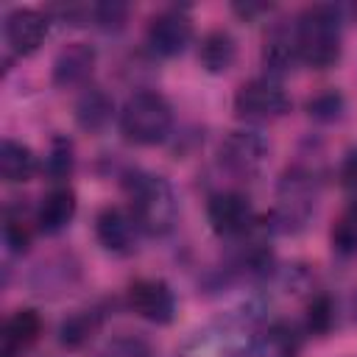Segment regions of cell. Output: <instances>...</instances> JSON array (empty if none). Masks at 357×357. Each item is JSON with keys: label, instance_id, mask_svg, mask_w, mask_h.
<instances>
[{"label": "cell", "instance_id": "obj_32", "mask_svg": "<svg viewBox=\"0 0 357 357\" xmlns=\"http://www.w3.org/2000/svg\"><path fill=\"white\" fill-rule=\"evenodd\" d=\"M349 312H351V318L357 321V287H354L351 296H349Z\"/></svg>", "mask_w": 357, "mask_h": 357}, {"label": "cell", "instance_id": "obj_20", "mask_svg": "<svg viewBox=\"0 0 357 357\" xmlns=\"http://www.w3.org/2000/svg\"><path fill=\"white\" fill-rule=\"evenodd\" d=\"M39 173V159L31 145L6 137L0 142V176L8 184H25Z\"/></svg>", "mask_w": 357, "mask_h": 357}, {"label": "cell", "instance_id": "obj_5", "mask_svg": "<svg viewBox=\"0 0 357 357\" xmlns=\"http://www.w3.org/2000/svg\"><path fill=\"white\" fill-rule=\"evenodd\" d=\"M271 156V142L262 137L257 128H237L229 131L218 148V162L220 167L240 181H254Z\"/></svg>", "mask_w": 357, "mask_h": 357}, {"label": "cell", "instance_id": "obj_7", "mask_svg": "<svg viewBox=\"0 0 357 357\" xmlns=\"http://www.w3.org/2000/svg\"><path fill=\"white\" fill-rule=\"evenodd\" d=\"M206 220L218 237L240 240L254 231L257 212L248 195H243L240 190H220V192H212L206 201Z\"/></svg>", "mask_w": 357, "mask_h": 357}, {"label": "cell", "instance_id": "obj_31", "mask_svg": "<svg viewBox=\"0 0 357 357\" xmlns=\"http://www.w3.org/2000/svg\"><path fill=\"white\" fill-rule=\"evenodd\" d=\"M234 11L240 14V17H254V14H262V11H271V6H265V3H259V6H254V3H245V6H234Z\"/></svg>", "mask_w": 357, "mask_h": 357}, {"label": "cell", "instance_id": "obj_4", "mask_svg": "<svg viewBox=\"0 0 357 357\" xmlns=\"http://www.w3.org/2000/svg\"><path fill=\"white\" fill-rule=\"evenodd\" d=\"M315 201H318V170L296 162L290 165L276 187V206L271 215V226L276 231H298L307 226L310 215L315 212Z\"/></svg>", "mask_w": 357, "mask_h": 357}, {"label": "cell", "instance_id": "obj_8", "mask_svg": "<svg viewBox=\"0 0 357 357\" xmlns=\"http://www.w3.org/2000/svg\"><path fill=\"white\" fill-rule=\"evenodd\" d=\"M251 335L243 318H226L206 329H198L184 346L187 357H248Z\"/></svg>", "mask_w": 357, "mask_h": 357}, {"label": "cell", "instance_id": "obj_17", "mask_svg": "<svg viewBox=\"0 0 357 357\" xmlns=\"http://www.w3.org/2000/svg\"><path fill=\"white\" fill-rule=\"evenodd\" d=\"M42 335V318L36 310H14L0 329V357H22Z\"/></svg>", "mask_w": 357, "mask_h": 357}, {"label": "cell", "instance_id": "obj_30", "mask_svg": "<svg viewBox=\"0 0 357 357\" xmlns=\"http://www.w3.org/2000/svg\"><path fill=\"white\" fill-rule=\"evenodd\" d=\"M337 178H340V184L346 190H357V148H349L346 156L340 159Z\"/></svg>", "mask_w": 357, "mask_h": 357}, {"label": "cell", "instance_id": "obj_21", "mask_svg": "<svg viewBox=\"0 0 357 357\" xmlns=\"http://www.w3.org/2000/svg\"><path fill=\"white\" fill-rule=\"evenodd\" d=\"M103 318H106L103 307H84V310H75L73 315H67V318L59 324V343H61L64 349H70V351L86 346V343L98 335V329L103 326Z\"/></svg>", "mask_w": 357, "mask_h": 357}, {"label": "cell", "instance_id": "obj_24", "mask_svg": "<svg viewBox=\"0 0 357 357\" xmlns=\"http://www.w3.org/2000/svg\"><path fill=\"white\" fill-rule=\"evenodd\" d=\"M75 170V145L70 137L64 134H56L50 139V148H47V156H45V173L50 181L56 184H64Z\"/></svg>", "mask_w": 357, "mask_h": 357}, {"label": "cell", "instance_id": "obj_13", "mask_svg": "<svg viewBox=\"0 0 357 357\" xmlns=\"http://www.w3.org/2000/svg\"><path fill=\"white\" fill-rule=\"evenodd\" d=\"M95 61H98V53L89 42H67L56 59H53V67H50V81L53 86L59 89H75V86H89V75L95 70Z\"/></svg>", "mask_w": 357, "mask_h": 357}, {"label": "cell", "instance_id": "obj_3", "mask_svg": "<svg viewBox=\"0 0 357 357\" xmlns=\"http://www.w3.org/2000/svg\"><path fill=\"white\" fill-rule=\"evenodd\" d=\"M120 134L131 145H159L173 131V106L156 89H137L120 109Z\"/></svg>", "mask_w": 357, "mask_h": 357}, {"label": "cell", "instance_id": "obj_29", "mask_svg": "<svg viewBox=\"0 0 357 357\" xmlns=\"http://www.w3.org/2000/svg\"><path fill=\"white\" fill-rule=\"evenodd\" d=\"M89 20H92V25H98L103 31H120V28H126L128 6L126 3H95V6H89Z\"/></svg>", "mask_w": 357, "mask_h": 357}, {"label": "cell", "instance_id": "obj_6", "mask_svg": "<svg viewBox=\"0 0 357 357\" xmlns=\"http://www.w3.org/2000/svg\"><path fill=\"white\" fill-rule=\"evenodd\" d=\"M290 112V95L282 89L279 81L268 78H251L240 84L234 92V114L245 123H271Z\"/></svg>", "mask_w": 357, "mask_h": 357}, {"label": "cell", "instance_id": "obj_22", "mask_svg": "<svg viewBox=\"0 0 357 357\" xmlns=\"http://www.w3.org/2000/svg\"><path fill=\"white\" fill-rule=\"evenodd\" d=\"M237 59V42L226 28H215L209 33H204L201 45H198V61L206 73L220 75L226 73Z\"/></svg>", "mask_w": 357, "mask_h": 357}, {"label": "cell", "instance_id": "obj_27", "mask_svg": "<svg viewBox=\"0 0 357 357\" xmlns=\"http://www.w3.org/2000/svg\"><path fill=\"white\" fill-rule=\"evenodd\" d=\"M346 112V98L337 92V89H324V92H315L310 100H307V114L318 123H335L340 120Z\"/></svg>", "mask_w": 357, "mask_h": 357}, {"label": "cell", "instance_id": "obj_14", "mask_svg": "<svg viewBox=\"0 0 357 357\" xmlns=\"http://www.w3.org/2000/svg\"><path fill=\"white\" fill-rule=\"evenodd\" d=\"M78 279H81V265H78V259H75L73 254H53V257L42 259V262L33 268L28 284H31V290H33L36 296L53 298V296H61V293H67L70 287H75Z\"/></svg>", "mask_w": 357, "mask_h": 357}, {"label": "cell", "instance_id": "obj_18", "mask_svg": "<svg viewBox=\"0 0 357 357\" xmlns=\"http://www.w3.org/2000/svg\"><path fill=\"white\" fill-rule=\"evenodd\" d=\"M298 61V53H296V36H293V22L287 25L284 20L273 22L265 36H262V67L271 73V75H279V73H287L293 70V64Z\"/></svg>", "mask_w": 357, "mask_h": 357}, {"label": "cell", "instance_id": "obj_25", "mask_svg": "<svg viewBox=\"0 0 357 357\" xmlns=\"http://www.w3.org/2000/svg\"><path fill=\"white\" fill-rule=\"evenodd\" d=\"M329 243L337 254L343 257H351L357 254V201H351L332 223V231H329Z\"/></svg>", "mask_w": 357, "mask_h": 357}, {"label": "cell", "instance_id": "obj_1", "mask_svg": "<svg viewBox=\"0 0 357 357\" xmlns=\"http://www.w3.org/2000/svg\"><path fill=\"white\" fill-rule=\"evenodd\" d=\"M296 53L312 70H329L343 50V8L332 3L307 6L293 20Z\"/></svg>", "mask_w": 357, "mask_h": 357}, {"label": "cell", "instance_id": "obj_9", "mask_svg": "<svg viewBox=\"0 0 357 357\" xmlns=\"http://www.w3.org/2000/svg\"><path fill=\"white\" fill-rule=\"evenodd\" d=\"M192 42V17L187 8L170 6L156 11L145 28V45L159 59H173Z\"/></svg>", "mask_w": 357, "mask_h": 357}, {"label": "cell", "instance_id": "obj_26", "mask_svg": "<svg viewBox=\"0 0 357 357\" xmlns=\"http://www.w3.org/2000/svg\"><path fill=\"white\" fill-rule=\"evenodd\" d=\"M335 318H337L335 315V301L326 293H318V296L310 298L307 315H304V326H307L310 335H318V337L329 335L332 326H335Z\"/></svg>", "mask_w": 357, "mask_h": 357}, {"label": "cell", "instance_id": "obj_11", "mask_svg": "<svg viewBox=\"0 0 357 357\" xmlns=\"http://www.w3.org/2000/svg\"><path fill=\"white\" fill-rule=\"evenodd\" d=\"M139 226L128 209L120 206H103L95 215V240L98 245L112 257H128L137 251Z\"/></svg>", "mask_w": 357, "mask_h": 357}, {"label": "cell", "instance_id": "obj_15", "mask_svg": "<svg viewBox=\"0 0 357 357\" xmlns=\"http://www.w3.org/2000/svg\"><path fill=\"white\" fill-rule=\"evenodd\" d=\"M304 335L290 321H271L251 335L248 357H301Z\"/></svg>", "mask_w": 357, "mask_h": 357}, {"label": "cell", "instance_id": "obj_28", "mask_svg": "<svg viewBox=\"0 0 357 357\" xmlns=\"http://www.w3.org/2000/svg\"><path fill=\"white\" fill-rule=\"evenodd\" d=\"M95 357H151V343L139 335H117Z\"/></svg>", "mask_w": 357, "mask_h": 357}, {"label": "cell", "instance_id": "obj_10", "mask_svg": "<svg viewBox=\"0 0 357 357\" xmlns=\"http://www.w3.org/2000/svg\"><path fill=\"white\" fill-rule=\"evenodd\" d=\"M126 304L134 315L151 324H170L176 318V293L165 279L156 276L134 279L126 290Z\"/></svg>", "mask_w": 357, "mask_h": 357}, {"label": "cell", "instance_id": "obj_12", "mask_svg": "<svg viewBox=\"0 0 357 357\" xmlns=\"http://www.w3.org/2000/svg\"><path fill=\"white\" fill-rule=\"evenodd\" d=\"M50 31V20L39 8H11L3 20L6 45L17 56H31L42 47L45 36Z\"/></svg>", "mask_w": 357, "mask_h": 357}, {"label": "cell", "instance_id": "obj_19", "mask_svg": "<svg viewBox=\"0 0 357 357\" xmlns=\"http://www.w3.org/2000/svg\"><path fill=\"white\" fill-rule=\"evenodd\" d=\"M114 117V100L103 86H84L75 98V123L86 134L103 131Z\"/></svg>", "mask_w": 357, "mask_h": 357}, {"label": "cell", "instance_id": "obj_16", "mask_svg": "<svg viewBox=\"0 0 357 357\" xmlns=\"http://www.w3.org/2000/svg\"><path fill=\"white\" fill-rule=\"evenodd\" d=\"M78 212V198H75V190L67 187V184H56L53 190H47L33 212V220H36V231L39 234H47V237H56L61 234L73 218Z\"/></svg>", "mask_w": 357, "mask_h": 357}, {"label": "cell", "instance_id": "obj_2", "mask_svg": "<svg viewBox=\"0 0 357 357\" xmlns=\"http://www.w3.org/2000/svg\"><path fill=\"white\" fill-rule=\"evenodd\" d=\"M123 184L128 195V212L134 215L139 231L151 237H162L176 226L178 198L165 176L148 170H128Z\"/></svg>", "mask_w": 357, "mask_h": 357}, {"label": "cell", "instance_id": "obj_23", "mask_svg": "<svg viewBox=\"0 0 357 357\" xmlns=\"http://www.w3.org/2000/svg\"><path fill=\"white\" fill-rule=\"evenodd\" d=\"M33 231H36V220L33 215L25 212L22 201H14L3 209V243L11 254H25L33 243Z\"/></svg>", "mask_w": 357, "mask_h": 357}]
</instances>
